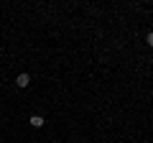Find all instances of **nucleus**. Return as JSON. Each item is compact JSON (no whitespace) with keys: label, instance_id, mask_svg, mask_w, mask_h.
I'll return each instance as SVG.
<instances>
[{"label":"nucleus","instance_id":"nucleus-1","mask_svg":"<svg viewBox=\"0 0 153 143\" xmlns=\"http://www.w3.org/2000/svg\"><path fill=\"white\" fill-rule=\"evenodd\" d=\"M16 84H18V87H28V84H31V77L23 72V74H18V77H16Z\"/></svg>","mask_w":153,"mask_h":143},{"label":"nucleus","instance_id":"nucleus-2","mask_svg":"<svg viewBox=\"0 0 153 143\" xmlns=\"http://www.w3.org/2000/svg\"><path fill=\"white\" fill-rule=\"evenodd\" d=\"M28 123H31L33 128H44V125H46V120H44L41 115H31V120H28Z\"/></svg>","mask_w":153,"mask_h":143},{"label":"nucleus","instance_id":"nucleus-3","mask_svg":"<svg viewBox=\"0 0 153 143\" xmlns=\"http://www.w3.org/2000/svg\"><path fill=\"white\" fill-rule=\"evenodd\" d=\"M146 41H148V46H151V49H153V31H151V33H148V36H146Z\"/></svg>","mask_w":153,"mask_h":143}]
</instances>
